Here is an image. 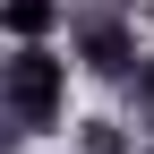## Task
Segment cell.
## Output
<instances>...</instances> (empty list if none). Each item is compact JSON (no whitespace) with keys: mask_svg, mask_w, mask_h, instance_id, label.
<instances>
[{"mask_svg":"<svg viewBox=\"0 0 154 154\" xmlns=\"http://www.w3.org/2000/svg\"><path fill=\"white\" fill-rule=\"evenodd\" d=\"M0 34L9 43H51V34H69V0H0Z\"/></svg>","mask_w":154,"mask_h":154,"instance_id":"3957f363","label":"cell"},{"mask_svg":"<svg viewBox=\"0 0 154 154\" xmlns=\"http://www.w3.org/2000/svg\"><path fill=\"white\" fill-rule=\"evenodd\" d=\"M69 60L94 86H128V77H146V34H137L128 9H77L69 17Z\"/></svg>","mask_w":154,"mask_h":154,"instance_id":"7a4b0ae2","label":"cell"},{"mask_svg":"<svg viewBox=\"0 0 154 154\" xmlns=\"http://www.w3.org/2000/svg\"><path fill=\"white\" fill-rule=\"evenodd\" d=\"M137 86H146V94H154V34H146V77H137Z\"/></svg>","mask_w":154,"mask_h":154,"instance_id":"5b68a950","label":"cell"},{"mask_svg":"<svg viewBox=\"0 0 154 154\" xmlns=\"http://www.w3.org/2000/svg\"><path fill=\"white\" fill-rule=\"evenodd\" d=\"M77 128H86V154H128V120H111V111L103 120H77Z\"/></svg>","mask_w":154,"mask_h":154,"instance_id":"277c9868","label":"cell"},{"mask_svg":"<svg viewBox=\"0 0 154 154\" xmlns=\"http://www.w3.org/2000/svg\"><path fill=\"white\" fill-rule=\"evenodd\" d=\"M69 86H77L69 43H9V60H0V111H9L17 137H60L69 128Z\"/></svg>","mask_w":154,"mask_h":154,"instance_id":"6da1fadb","label":"cell"}]
</instances>
